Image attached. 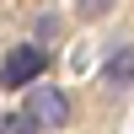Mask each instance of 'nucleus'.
Listing matches in <instances>:
<instances>
[{
  "label": "nucleus",
  "mask_w": 134,
  "mask_h": 134,
  "mask_svg": "<svg viewBox=\"0 0 134 134\" xmlns=\"http://www.w3.org/2000/svg\"><path fill=\"white\" fill-rule=\"evenodd\" d=\"M43 70H48V54H43V43H16V48L0 59V86L21 91V86H27V81H38Z\"/></svg>",
  "instance_id": "nucleus-1"
},
{
  "label": "nucleus",
  "mask_w": 134,
  "mask_h": 134,
  "mask_svg": "<svg viewBox=\"0 0 134 134\" xmlns=\"http://www.w3.org/2000/svg\"><path fill=\"white\" fill-rule=\"evenodd\" d=\"M27 113L38 118L43 129H59V124H70V97L54 91V86H38V91L27 97Z\"/></svg>",
  "instance_id": "nucleus-2"
},
{
  "label": "nucleus",
  "mask_w": 134,
  "mask_h": 134,
  "mask_svg": "<svg viewBox=\"0 0 134 134\" xmlns=\"http://www.w3.org/2000/svg\"><path fill=\"white\" fill-rule=\"evenodd\" d=\"M102 81L113 86V91H129V86H134V48H118L113 59H107V70H102Z\"/></svg>",
  "instance_id": "nucleus-3"
},
{
  "label": "nucleus",
  "mask_w": 134,
  "mask_h": 134,
  "mask_svg": "<svg viewBox=\"0 0 134 134\" xmlns=\"http://www.w3.org/2000/svg\"><path fill=\"white\" fill-rule=\"evenodd\" d=\"M0 134H43V124L32 113H0Z\"/></svg>",
  "instance_id": "nucleus-4"
},
{
  "label": "nucleus",
  "mask_w": 134,
  "mask_h": 134,
  "mask_svg": "<svg viewBox=\"0 0 134 134\" xmlns=\"http://www.w3.org/2000/svg\"><path fill=\"white\" fill-rule=\"evenodd\" d=\"M107 5H113V0H81V16H102Z\"/></svg>",
  "instance_id": "nucleus-5"
}]
</instances>
